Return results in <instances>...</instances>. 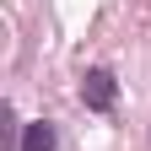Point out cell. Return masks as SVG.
<instances>
[{
    "label": "cell",
    "mask_w": 151,
    "mask_h": 151,
    "mask_svg": "<svg viewBox=\"0 0 151 151\" xmlns=\"http://www.w3.org/2000/svg\"><path fill=\"white\" fill-rule=\"evenodd\" d=\"M113 97H119V81H113V70H86L81 76V103L92 113H108Z\"/></svg>",
    "instance_id": "obj_1"
},
{
    "label": "cell",
    "mask_w": 151,
    "mask_h": 151,
    "mask_svg": "<svg viewBox=\"0 0 151 151\" xmlns=\"http://www.w3.org/2000/svg\"><path fill=\"white\" fill-rule=\"evenodd\" d=\"M22 151H54V124H49V119L27 124V135H22Z\"/></svg>",
    "instance_id": "obj_2"
}]
</instances>
